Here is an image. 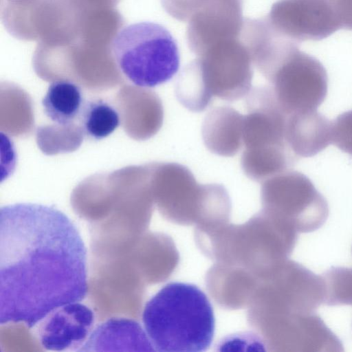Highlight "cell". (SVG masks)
Here are the masks:
<instances>
[{
	"label": "cell",
	"mask_w": 352,
	"mask_h": 352,
	"mask_svg": "<svg viewBox=\"0 0 352 352\" xmlns=\"http://www.w3.org/2000/svg\"><path fill=\"white\" fill-rule=\"evenodd\" d=\"M111 49L120 71L140 87L166 82L179 68L177 43L157 23L142 21L124 27L113 38Z\"/></svg>",
	"instance_id": "cell-3"
},
{
	"label": "cell",
	"mask_w": 352,
	"mask_h": 352,
	"mask_svg": "<svg viewBox=\"0 0 352 352\" xmlns=\"http://www.w3.org/2000/svg\"><path fill=\"white\" fill-rule=\"evenodd\" d=\"M245 116L230 107H219L206 116L201 128L206 148L223 157L235 155L243 146Z\"/></svg>",
	"instance_id": "cell-10"
},
{
	"label": "cell",
	"mask_w": 352,
	"mask_h": 352,
	"mask_svg": "<svg viewBox=\"0 0 352 352\" xmlns=\"http://www.w3.org/2000/svg\"><path fill=\"white\" fill-rule=\"evenodd\" d=\"M38 338L43 348L50 351L79 350L85 344L94 322V314L80 302L65 305L43 320Z\"/></svg>",
	"instance_id": "cell-7"
},
{
	"label": "cell",
	"mask_w": 352,
	"mask_h": 352,
	"mask_svg": "<svg viewBox=\"0 0 352 352\" xmlns=\"http://www.w3.org/2000/svg\"><path fill=\"white\" fill-rule=\"evenodd\" d=\"M283 109L290 114L315 111L328 91V76L315 57L295 47L269 80Z\"/></svg>",
	"instance_id": "cell-4"
},
{
	"label": "cell",
	"mask_w": 352,
	"mask_h": 352,
	"mask_svg": "<svg viewBox=\"0 0 352 352\" xmlns=\"http://www.w3.org/2000/svg\"><path fill=\"white\" fill-rule=\"evenodd\" d=\"M84 102L80 87L66 80L52 82L42 100L47 117L61 126L69 125L78 119Z\"/></svg>",
	"instance_id": "cell-13"
},
{
	"label": "cell",
	"mask_w": 352,
	"mask_h": 352,
	"mask_svg": "<svg viewBox=\"0 0 352 352\" xmlns=\"http://www.w3.org/2000/svg\"><path fill=\"white\" fill-rule=\"evenodd\" d=\"M77 120L85 134L98 140L111 134L120 123L116 109L102 99L85 102Z\"/></svg>",
	"instance_id": "cell-15"
},
{
	"label": "cell",
	"mask_w": 352,
	"mask_h": 352,
	"mask_svg": "<svg viewBox=\"0 0 352 352\" xmlns=\"http://www.w3.org/2000/svg\"><path fill=\"white\" fill-rule=\"evenodd\" d=\"M142 321L155 351L201 352L211 344L214 316L206 295L197 286L170 283L146 304Z\"/></svg>",
	"instance_id": "cell-2"
},
{
	"label": "cell",
	"mask_w": 352,
	"mask_h": 352,
	"mask_svg": "<svg viewBox=\"0 0 352 352\" xmlns=\"http://www.w3.org/2000/svg\"><path fill=\"white\" fill-rule=\"evenodd\" d=\"M155 351L146 331L135 321L126 318H111L92 330L78 350Z\"/></svg>",
	"instance_id": "cell-11"
},
{
	"label": "cell",
	"mask_w": 352,
	"mask_h": 352,
	"mask_svg": "<svg viewBox=\"0 0 352 352\" xmlns=\"http://www.w3.org/2000/svg\"><path fill=\"white\" fill-rule=\"evenodd\" d=\"M268 22L276 34L298 45L324 39L342 29L329 0H279Z\"/></svg>",
	"instance_id": "cell-5"
},
{
	"label": "cell",
	"mask_w": 352,
	"mask_h": 352,
	"mask_svg": "<svg viewBox=\"0 0 352 352\" xmlns=\"http://www.w3.org/2000/svg\"><path fill=\"white\" fill-rule=\"evenodd\" d=\"M298 157L288 146L263 149L244 148L241 166L245 175L255 182L290 170Z\"/></svg>",
	"instance_id": "cell-12"
},
{
	"label": "cell",
	"mask_w": 352,
	"mask_h": 352,
	"mask_svg": "<svg viewBox=\"0 0 352 352\" xmlns=\"http://www.w3.org/2000/svg\"><path fill=\"white\" fill-rule=\"evenodd\" d=\"M175 91L179 102L192 112L205 110L214 97L204 80L198 60L187 65L181 72Z\"/></svg>",
	"instance_id": "cell-14"
},
{
	"label": "cell",
	"mask_w": 352,
	"mask_h": 352,
	"mask_svg": "<svg viewBox=\"0 0 352 352\" xmlns=\"http://www.w3.org/2000/svg\"><path fill=\"white\" fill-rule=\"evenodd\" d=\"M262 195L269 204L306 214L322 217L327 212L326 200L309 178L291 169L263 181Z\"/></svg>",
	"instance_id": "cell-8"
},
{
	"label": "cell",
	"mask_w": 352,
	"mask_h": 352,
	"mask_svg": "<svg viewBox=\"0 0 352 352\" xmlns=\"http://www.w3.org/2000/svg\"><path fill=\"white\" fill-rule=\"evenodd\" d=\"M211 47L199 59L201 69L213 96L233 102L252 89L251 56L243 47Z\"/></svg>",
	"instance_id": "cell-6"
},
{
	"label": "cell",
	"mask_w": 352,
	"mask_h": 352,
	"mask_svg": "<svg viewBox=\"0 0 352 352\" xmlns=\"http://www.w3.org/2000/svg\"><path fill=\"white\" fill-rule=\"evenodd\" d=\"M342 29L352 30V0H329Z\"/></svg>",
	"instance_id": "cell-17"
},
{
	"label": "cell",
	"mask_w": 352,
	"mask_h": 352,
	"mask_svg": "<svg viewBox=\"0 0 352 352\" xmlns=\"http://www.w3.org/2000/svg\"><path fill=\"white\" fill-rule=\"evenodd\" d=\"M285 138L298 157L316 155L332 143V122L315 111L288 115Z\"/></svg>",
	"instance_id": "cell-9"
},
{
	"label": "cell",
	"mask_w": 352,
	"mask_h": 352,
	"mask_svg": "<svg viewBox=\"0 0 352 352\" xmlns=\"http://www.w3.org/2000/svg\"><path fill=\"white\" fill-rule=\"evenodd\" d=\"M87 251L72 220L50 206L0 209V324L29 328L87 293Z\"/></svg>",
	"instance_id": "cell-1"
},
{
	"label": "cell",
	"mask_w": 352,
	"mask_h": 352,
	"mask_svg": "<svg viewBox=\"0 0 352 352\" xmlns=\"http://www.w3.org/2000/svg\"><path fill=\"white\" fill-rule=\"evenodd\" d=\"M332 143L352 155V110L340 114L332 122Z\"/></svg>",
	"instance_id": "cell-16"
}]
</instances>
